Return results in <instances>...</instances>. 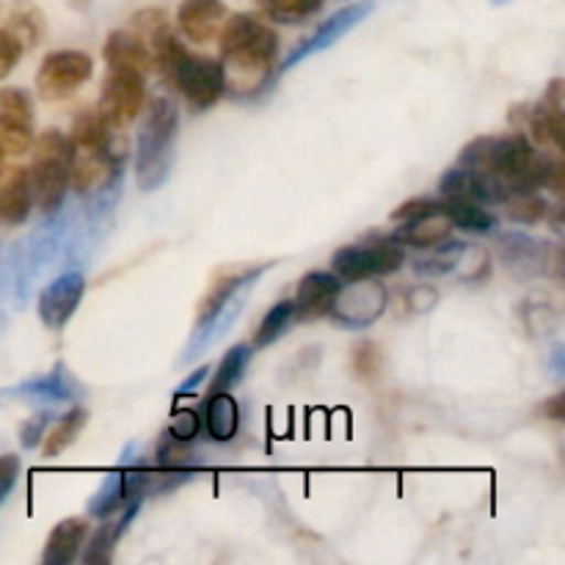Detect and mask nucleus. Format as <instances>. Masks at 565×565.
Here are the masks:
<instances>
[{
    "label": "nucleus",
    "instance_id": "f704fd0d",
    "mask_svg": "<svg viewBox=\"0 0 565 565\" xmlns=\"http://www.w3.org/2000/svg\"><path fill=\"white\" fill-rule=\"evenodd\" d=\"M22 42L9 31V28H0V81L9 77V72L20 64L22 58Z\"/></svg>",
    "mask_w": 565,
    "mask_h": 565
},
{
    "label": "nucleus",
    "instance_id": "1a4fd4ad",
    "mask_svg": "<svg viewBox=\"0 0 565 565\" xmlns=\"http://www.w3.org/2000/svg\"><path fill=\"white\" fill-rule=\"evenodd\" d=\"M386 309H390V290L375 276V279L345 281L337 292L329 315L348 329H364L384 318Z\"/></svg>",
    "mask_w": 565,
    "mask_h": 565
},
{
    "label": "nucleus",
    "instance_id": "cd10ccee",
    "mask_svg": "<svg viewBox=\"0 0 565 565\" xmlns=\"http://www.w3.org/2000/svg\"><path fill=\"white\" fill-rule=\"evenodd\" d=\"M463 248H467L463 243H456L450 237V241L439 243V246H434V248H428L430 254L414 259V270H417L419 276L450 274V270H456V265H458V259H461Z\"/></svg>",
    "mask_w": 565,
    "mask_h": 565
},
{
    "label": "nucleus",
    "instance_id": "a19ab883",
    "mask_svg": "<svg viewBox=\"0 0 565 565\" xmlns=\"http://www.w3.org/2000/svg\"><path fill=\"white\" fill-rule=\"evenodd\" d=\"M204 379H207V367H199L196 373L191 375V379H185V381H182V384H180V395H188V392H191L193 386H199V384H202Z\"/></svg>",
    "mask_w": 565,
    "mask_h": 565
},
{
    "label": "nucleus",
    "instance_id": "f257e3e1",
    "mask_svg": "<svg viewBox=\"0 0 565 565\" xmlns=\"http://www.w3.org/2000/svg\"><path fill=\"white\" fill-rule=\"evenodd\" d=\"M224 88L237 99H254L270 86L279 61V36L257 14L226 17L218 33Z\"/></svg>",
    "mask_w": 565,
    "mask_h": 565
},
{
    "label": "nucleus",
    "instance_id": "2eb2a0df",
    "mask_svg": "<svg viewBox=\"0 0 565 565\" xmlns=\"http://www.w3.org/2000/svg\"><path fill=\"white\" fill-rule=\"evenodd\" d=\"M265 268H254V265H230V268H221L218 274L210 279L207 292L202 296L196 309V329H207L210 323H215V318L221 315V309L232 301L237 290L248 281L257 279Z\"/></svg>",
    "mask_w": 565,
    "mask_h": 565
},
{
    "label": "nucleus",
    "instance_id": "9d476101",
    "mask_svg": "<svg viewBox=\"0 0 565 565\" xmlns=\"http://www.w3.org/2000/svg\"><path fill=\"white\" fill-rule=\"evenodd\" d=\"M36 138V114L25 88H0V149L3 154H25Z\"/></svg>",
    "mask_w": 565,
    "mask_h": 565
},
{
    "label": "nucleus",
    "instance_id": "412c9836",
    "mask_svg": "<svg viewBox=\"0 0 565 565\" xmlns=\"http://www.w3.org/2000/svg\"><path fill=\"white\" fill-rule=\"evenodd\" d=\"M202 430L213 441H232L241 430V403L232 392H213L202 408Z\"/></svg>",
    "mask_w": 565,
    "mask_h": 565
},
{
    "label": "nucleus",
    "instance_id": "6e6552de",
    "mask_svg": "<svg viewBox=\"0 0 565 565\" xmlns=\"http://www.w3.org/2000/svg\"><path fill=\"white\" fill-rule=\"evenodd\" d=\"M94 75V58L83 50H53L36 72V94L42 99H66Z\"/></svg>",
    "mask_w": 565,
    "mask_h": 565
},
{
    "label": "nucleus",
    "instance_id": "39448f33",
    "mask_svg": "<svg viewBox=\"0 0 565 565\" xmlns=\"http://www.w3.org/2000/svg\"><path fill=\"white\" fill-rule=\"evenodd\" d=\"M406 265V248L392 235H370L351 246L337 248L331 257V274L345 285V281L375 279V276H390Z\"/></svg>",
    "mask_w": 565,
    "mask_h": 565
},
{
    "label": "nucleus",
    "instance_id": "7c9ffc66",
    "mask_svg": "<svg viewBox=\"0 0 565 565\" xmlns=\"http://www.w3.org/2000/svg\"><path fill=\"white\" fill-rule=\"evenodd\" d=\"M351 367H353V375L362 381H375L381 375V370H384V351L379 348V342H356V348H353L351 353Z\"/></svg>",
    "mask_w": 565,
    "mask_h": 565
},
{
    "label": "nucleus",
    "instance_id": "473e14b6",
    "mask_svg": "<svg viewBox=\"0 0 565 565\" xmlns=\"http://www.w3.org/2000/svg\"><path fill=\"white\" fill-rule=\"evenodd\" d=\"M456 270L461 281H486L491 270H494V259H491V254L483 246H467L461 259H458Z\"/></svg>",
    "mask_w": 565,
    "mask_h": 565
},
{
    "label": "nucleus",
    "instance_id": "9b49d317",
    "mask_svg": "<svg viewBox=\"0 0 565 565\" xmlns=\"http://www.w3.org/2000/svg\"><path fill=\"white\" fill-rule=\"evenodd\" d=\"M83 296H86V276L77 274V270L61 274L58 279H53L42 292H39V320H42L50 331H61L70 323L72 315L77 312Z\"/></svg>",
    "mask_w": 565,
    "mask_h": 565
},
{
    "label": "nucleus",
    "instance_id": "aec40b11",
    "mask_svg": "<svg viewBox=\"0 0 565 565\" xmlns=\"http://www.w3.org/2000/svg\"><path fill=\"white\" fill-rule=\"evenodd\" d=\"M103 58L105 64H108V70L116 66V70L143 72V75H149V72L154 70L152 53H149L147 42H143L132 28H119V31H114L105 39Z\"/></svg>",
    "mask_w": 565,
    "mask_h": 565
},
{
    "label": "nucleus",
    "instance_id": "4be33fe9",
    "mask_svg": "<svg viewBox=\"0 0 565 565\" xmlns=\"http://www.w3.org/2000/svg\"><path fill=\"white\" fill-rule=\"evenodd\" d=\"M33 210V188L28 169H11L0 182V221L9 226L25 224Z\"/></svg>",
    "mask_w": 565,
    "mask_h": 565
},
{
    "label": "nucleus",
    "instance_id": "b1692460",
    "mask_svg": "<svg viewBox=\"0 0 565 565\" xmlns=\"http://www.w3.org/2000/svg\"><path fill=\"white\" fill-rule=\"evenodd\" d=\"M88 425V412L83 406H72L64 417H58V423L44 434L42 439V456L44 458H58L81 439V434L86 430Z\"/></svg>",
    "mask_w": 565,
    "mask_h": 565
},
{
    "label": "nucleus",
    "instance_id": "dca6fc26",
    "mask_svg": "<svg viewBox=\"0 0 565 565\" xmlns=\"http://www.w3.org/2000/svg\"><path fill=\"white\" fill-rule=\"evenodd\" d=\"M230 9L224 0H182L177 9V25L182 36L191 39L193 44H207L218 39Z\"/></svg>",
    "mask_w": 565,
    "mask_h": 565
},
{
    "label": "nucleus",
    "instance_id": "0eeeda50",
    "mask_svg": "<svg viewBox=\"0 0 565 565\" xmlns=\"http://www.w3.org/2000/svg\"><path fill=\"white\" fill-rule=\"evenodd\" d=\"M143 105H147V75L110 66L99 92V116L116 130H127V125L141 116Z\"/></svg>",
    "mask_w": 565,
    "mask_h": 565
},
{
    "label": "nucleus",
    "instance_id": "5701e85b",
    "mask_svg": "<svg viewBox=\"0 0 565 565\" xmlns=\"http://www.w3.org/2000/svg\"><path fill=\"white\" fill-rule=\"evenodd\" d=\"M439 207L445 210L447 218L452 221L456 230L463 232H491L497 226L494 213H489L486 204H480L478 199H469V196H452V199H439Z\"/></svg>",
    "mask_w": 565,
    "mask_h": 565
},
{
    "label": "nucleus",
    "instance_id": "f8f14e48",
    "mask_svg": "<svg viewBox=\"0 0 565 565\" xmlns=\"http://www.w3.org/2000/svg\"><path fill=\"white\" fill-rule=\"evenodd\" d=\"M370 11H373V3H370V0H362V3H351V6H345V9L334 11L329 20H323L318 28H315L312 36L303 39V42L298 44V47L292 50L290 55H287V61L279 66V70L281 72L290 70V66H296L298 61H303L307 55L320 53V50H326V47H331L334 42H340V39L345 36L348 31H353V28H356L359 22H362L364 17L370 14Z\"/></svg>",
    "mask_w": 565,
    "mask_h": 565
},
{
    "label": "nucleus",
    "instance_id": "20e7f679",
    "mask_svg": "<svg viewBox=\"0 0 565 565\" xmlns=\"http://www.w3.org/2000/svg\"><path fill=\"white\" fill-rule=\"evenodd\" d=\"M33 158L28 166L33 204L44 215L55 213L70 191V138L61 130H44L31 143Z\"/></svg>",
    "mask_w": 565,
    "mask_h": 565
},
{
    "label": "nucleus",
    "instance_id": "72a5a7b5",
    "mask_svg": "<svg viewBox=\"0 0 565 565\" xmlns=\"http://www.w3.org/2000/svg\"><path fill=\"white\" fill-rule=\"evenodd\" d=\"M166 434H169L171 439L193 445V441H196V436L202 434V414L193 412V408H177V412L171 414Z\"/></svg>",
    "mask_w": 565,
    "mask_h": 565
},
{
    "label": "nucleus",
    "instance_id": "ddd939ff",
    "mask_svg": "<svg viewBox=\"0 0 565 565\" xmlns=\"http://www.w3.org/2000/svg\"><path fill=\"white\" fill-rule=\"evenodd\" d=\"M563 81L555 77L550 83V88L544 92L539 105L527 108V119L524 125L533 132V141L539 147H552L557 152H563L565 147V110H563Z\"/></svg>",
    "mask_w": 565,
    "mask_h": 565
},
{
    "label": "nucleus",
    "instance_id": "f3484780",
    "mask_svg": "<svg viewBox=\"0 0 565 565\" xmlns=\"http://www.w3.org/2000/svg\"><path fill=\"white\" fill-rule=\"evenodd\" d=\"M497 248H500L502 265H505L513 276H519V279L546 274V263H550V257H546V254H550L546 243L527 235H516V232H508V235L500 237Z\"/></svg>",
    "mask_w": 565,
    "mask_h": 565
},
{
    "label": "nucleus",
    "instance_id": "a878e982",
    "mask_svg": "<svg viewBox=\"0 0 565 565\" xmlns=\"http://www.w3.org/2000/svg\"><path fill=\"white\" fill-rule=\"evenodd\" d=\"M296 323V309H292V298H285V301L274 303L268 312L263 315V320L257 323L252 337L254 351H263V348L274 345L279 337H285L290 331V326Z\"/></svg>",
    "mask_w": 565,
    "mask_h": 565
},
{
    "label": "nucleus",
    "instance_id": "58836bf2",
    "mask_svg": "<svg viewBox=\"0 0 565 565\" xmlns=\"http://www.w3.org/2000/svg\"><path fill=\"white\" fill-rule=\"evenodd\" d=\"M44 425H47V417H44V414H39V417H31L25 425H22V428H20V445L25 447V450H36V447L42 445L44 434H47V428H44Z\"/></svg>",
    "mask_w": 565,
    "mask_h": 565
},
{
    "label": "nucleus",
    "instance_id": "423d86ee",
    "mask_svg": "<svg viewBox=\"0 0 565 565\" xmlns=\"http://www.w3.org/2000/svg\"><path fill=\"white\" fill-rule=\"evenodd\" d=\"M169 81L180 88V94L185 97L188 108H191L193 114H202V110L213 108V105L226 94L221 61L202 53H188L185 50V55H182V58L177 61L174 70H171Z\"/></svg>",
    "mask_w": 565,
    "mask_h": 565
},
{
    "label": "nucleus",
    "instance_id": "393cba45",
    "mask_svg": "<svg viewBox=\"0 0 565 565\" xmlns=\"http://www.w3.org/2000/svg\"><path fill=\"white\" fill-rule=\"evenodd\" d=\"M252 356H254L252 345L230 348V351L221 356L218 367H215V373H213V379H210L207 395H213V392H232V390H235V386L243 381V375H246L248 364H252Z\"/></svg>",
    "mask_w": 565,
    "mask_h": 565
},
{
    "label": "nucleus",
    "instance_id": "e433bc0d",
    "mask_svg": "<svg viewBox=\"0 0 565 565\" xmlns=\"http://www.w3.org/2000/svg\"><path fill=\"white\" fill-rule=\"evenodd\" d=\"M20 456H14V452H6V456H0V505H3L6 497L14 491L17 486V478H20Z\"/></svg>",
    "mask_w": 565,
    "mask_h": 565
},
{
    "label": "nucleus",
    "instance_id": "2f4dec72",
    "mask_svg": "<svg viewBox=\"0 0 565 565\" xmlns=\"http://www.w3.org/2000/svg\"><path fill=\"white\" fill-rule=\"evenodd\" d=\"M193 463H196V458H193V450L188 441L171 439L169 434L160 439V445H158V467L160 469H166V472H188Z\"/></svg>",
    "mask_w": 565,
    "mask_h": 565
},
{
    "label": "nucleus",
    "instance_id": "c85d7f7f",
    "mask_svg": "<svg viewBox=\"0 0 565 565\" xmlns=\"http://www.w3.org/2000/svg\"><path fill=\"white\" fill-rule=\"evenodd\" d=\"M127 502V491H125V472H116V475H108V478L103 480V486H99V491L94 494L92 505H88V513H92L94 519H110L116 511H121Z\"/></svg>",
    "mask_w": 565,
    "mask_h": 565
},
{
    "label": "nucleus",
    "instance_id": "4c0bfd02",
    "mask_svg": "<svg viewBox=\"0 0 565 565\" xmlns=\"http://www.w3.org/2000/svg\"><path fill=\"white\" fill-rule=\"evenodd\" d=\"M436 301H439V292H436V287L430 285H417L408 290V312H430V309L436 307Z\"/></svg>",
    "mask_w": 565,
    "mask_h": 565
},
{
    "label": "nucleus",
    "instance_id": "ea45409f",
    "mask_svg": "<svg viewBox=\"0 0 565 565\" xmlns=\"http://www.w3.org/2000/svg\"><path fill=\"white\" fill-rule=\"evenodd\" d=\"M541 414H544L546 419L563 423L565 419V392H555L552 397H546V401L541 403Z\"/></svg>",
    "mask_w": 565,
    "mask_h": 565
},
{
    "label": "nucleus",
    "instance_id": "bb28decb",
    "mask_svg": "<svg viewBox=\"0 0 565 565\" xmlns=\"http://www.w3.org/2000/svg\"><path fill=\"white\" fill-rule=\"evenodd\" d=\"M326 0H259L265 17L281 25H298L323 9Z\"/></svg>",
    "mask_w": 565,
    "mask_h": 565
},
{
    "label": "nucleus",
    "instance_id": "f03ea898",
    "mask_svg": "<svg viewBox=\"0 0 565 565\" xmlns=\"http://www.w3.org/2000/svg\"><path fill=\"white\" fill-rule=\"evenodd\" d=\"M70 188L81 196L103 191L119 174L127 158L121 130L110 127L99 110H83L70 136Z\"/></svg>",
    "mask_w": 565,
    "mask_h": 565
},
{
    "label": "nucleus",
    "instance_id": "c9c22d12",
    "mask_svg": "<svg viewBox=\"0 0 565 565\" xmlns=\"http://www.w3.org/2000/svg\"><path fill=\"white\" fill-rule=\"evenodd\" d=\"M436 207H439V199L436 196H414V199H408V202H403L401 207H395L392 221H395V224H403V221L419 218V215L430 213V210H436Z\"/></svg>",
    "mask_w": 565,
    "mask_h": 565
},
{
    "label": "nucleus",
    "instance_id": "c756f323",
    "mask_svg": "<svg viewBox=\"0 0 565 565\" xmlns=\"http://www.w3.org/2000/svg\"><path fill=\"white\" fill-rule=\"evenodd\" d=\"M505 215L516 224H539V221L550 218V202L541 196L539 191L533 193H513L502 202Z\"/></svg>",
    "mask_w": 565,
    "mask_h": 565
},
{
    "label": "nucleus",
    "instance_id": "a211bd4d",
    "mask_svg": "<svg viewBox=\"0 0 565 565\" xmlns=\"http://www.w3.org/2000/svg\"><path fill=\"white\" fill-rule=\"evenodd\" d=\"M456 226L447 218V213L441 207L430 210V213L419 215V218L403 221L392 230V237L401 243L403 248H417V252H428V248L439 246V243L450 241Z\"/></svg>",
    "mask_w": 565,
    "mask_h": 565
},
{
    "label": "nucleus",
    "instance_id": "7ed1b4c3",
    "mask_svg": "<svg viewBox=\"0 0 565 565\" xmlns=\"http://www.w3.org/2000/svg\"><path fill=\"white\" fill-rule=\"evenodd\" d=\"M143 121L136 143V182L141 191H158L171 171L177 132H180V108L174 99L154 97L143 105Z\"/></svg>",
    "mask_w": 565,
    "mask_h": 565
},
{
    "label": "nucleus",
    "instance_id": "4468645a",
    "mask_svg": "<svg viewBox=\"0 0 565 565\" xmlns=\"http://www.w3.org/2000/svg\"><path fill=\"white\" fill-rule=\"evenodd\" d=\"M340 287H342V281L337 279L331 270H309V274H303L301 281H298V287H296V296H292L296 323L329 318Z\"/></svg>",
    "mask_w": 565,
    "mask_h": 565
},
{
    "label": "nucleus",
    "instance_id": "6ab92c4d",
    "mask_svg": "<svg viewBox=\"0 0 565 565\" xmlns=\"http://www.w3.org/2000/svg\"><path fill=\"white\" fill-rule=\"evenodd\" d=\"M92 524L86 516H66L50 530L47 541H44L42 565H70L81 557L83 544H86Z\"/></svg>",
    "mask_w": 565,
    "mask_h": 565
}]
</instances>
